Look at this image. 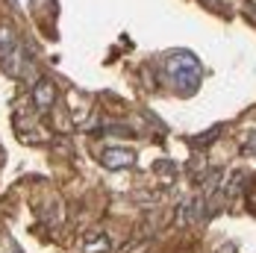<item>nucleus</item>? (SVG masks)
I'll return each mask as SVG.
<instances>
[{
  "mask_svg": "<svg viewBox=\"0 0 256 253\" xmlns=\"http://www.w3.org/2000/svg\"><path fill=\"white\" fill-rule=\"evenodd\" d=\"M100 162L106 168H130L136 162V153L127 150V148H109V150H103Z\"/></svg>",
  "mask_w": 256,
  "mask_h": 253,
  "instance_id": "7ed1b4c3",
  "label": "nucleus"
},
{
  "mask_svg": "<svg viewBox=\"0 0 256 253\" xmlns=\"http://www.w3.org/2000/svg\"><path fill=\"white\" fill-rule=\"evenodd\" d=\"M0 65L9 74H21V44L9 26H0Z\"/></svg>",
  "mask_w": 256,
  "mask_h": 253,
  "instance_id": "f03ea898",
  "label": "nucleus"
},
{
  "mask_svg": "<svg viewBox=\"0 0 256 253\" xmlns=\"http://www.w3.org/2000/svg\"><path fill=\"white\" fill-rule=\"evenodd\" d=\"M221 136V126H215V130H209L204 136H198V138H192V144H209V138H218Z\"/></svg>",
  "mask_w": 256,
  "mask_h": 253,
  "instance_id": "39448f33",
  "label": "nucleus"
},
{
  "mask_svg": "<svg viewBox=\"0 0 256 253\" xmlns=\"http://www.w3.org/2000/svg\"><path fill=\"white\" fill-rule=\"evenodd\" d=\"M242 153H244V156H256V132H250V136L244 138V144H242Z\"/></svg>",
  "mask_w": 256,
  "mask_h": 253,
  "instance_id": "423d86ee",
  "label": "nucleus"
},
{
  "mask_svg": "<svg viewBox=\"0 0 256 253\" xmlns=\"http://www.w3.org/2000/svg\"><path fill=\"white\" fill-rule=\"evenodd\" d=\"M106 248H109V238H98V242H88V244H86L88 253L92 250H106Z\"/></svg>",
  "mask_w": 256,
  "mask_h": 253,
  "instance_id": "0eeeda50",
  "label": "nucleus"
},
{
  "mask_svg": "<svg viewBox=\"0 0 256 253\" xmlns=\"http://www.w3.org/2000/svg\"><path fill=\"white\" fill-rule=\"evenodd\" d=\"M32 100H36V106H38L42 112L50 109L53 100H56V88H53V82H48V80L36 82V88H32Z\"/></svg>",
  "mask_w": 256,
  "mask_h": 253,
  "instance_id": "20e7f679",
  "label": "nucleus"
},
{
  "mask_svg": "<svg viewBox=\"0 0 256 253\" xmlns=\"http://www.w3.org/2000/svg\"><path fill=\"white\" fill-rule=\"evenodd\" d=\"M165 76L171 80V86L180 94H192V92H198V86L204 80V68L194 53L174 50L165 56Z\"/></svg>",
  "mask_w": 256,
  "mask_h": 253,
  "instance_id": "f257e3e1",
  "label": "nucleus"
}]
</instances>
